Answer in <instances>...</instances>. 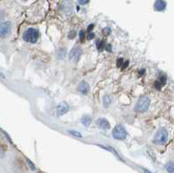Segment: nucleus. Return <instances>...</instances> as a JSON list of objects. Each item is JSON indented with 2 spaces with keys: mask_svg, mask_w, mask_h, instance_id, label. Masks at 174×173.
<instances>
[{
  "mask_svg": "<svg viewBox=\"0 0 174 173\" xmlns=\"http://www.w3.org/2000/svg\"><path fill=\"white\" fill-rule=\"evenodd\" d=\"M70 134H71L72 136H74V137H82V135L80 132H78V131H68Z\"/></svg>",
  "mask_w": 174,
  "mask_h": 173,
  "instance_id": "obj_17",
  "label": "nucleus"
},
{
  "mask_svg": "<svg viewBox=\"0 0 174 173\" xmlns=\"http://www.w3.org/2000/svg\"><path fill=\"white\" fill-rule=\"evenodd\" d=\"M68 37H69V39H73L75 37H76V31H75V30H71V32H69Z\"/></svg>",
  "mask_w": 174,
  "mask_h": 173,
  "instance_id": "obj_19",
  "label": "nucleus"
},
{
  "mask_svg": "<svg viewBox=\"0 0 174 173\" xmlns=\"http://www.w3.org/2000/svg\"><path fill=\"white\" fill-rule=\"evenodd\" d=\"M122 64H124V59L123 58H119L117 61V67H120L122 65Z\"/></svg>",
  "mask_w": 174,
  "mask_h": 173,
  "instance_id": "obj_20",
  "label": "nucleus"
},
{
  "mask_svg": "<svg viewBox=\"0 0 174 173\" xmlns=\"http://www.w3.org/2000/svg\"><path fill=\"white\" fill-rule=\"evenodd\" d=\"M126 136H127V131H126V128L122 125H116L112 131V137L115 139L123 140L126 138Z\"/></svg>",
  "mask_w": 174,
  "mask_h": 173,
  "instance_id": "obj_4",
  "label": "nucleus"
},
{
  "mask_svg": "<svg viewBox=\"0 0 174 173\" xmlns=\"http://www.w3.org/2000/svg\"><path fill=\"white\" fill-rule=\"evenodd\" d=\"M94 37H95V35H94V33L93 32H89V35H88V37H87V39H89V40H91V39H94Z\"/></svg>",
  "mask_w": 174,
  "mask_h": 173,
  "instance_id": "obj_23",
  "label": "nucleus"
},
{
  "mask_svg": "<svg viewBox=\"0 0 174 173\" xmlns=\"http://www.w3.org/2000/svg\"><path fill=\"white\" fill-rule=\"evenodd\" d=\"M165 168L168 173H174V163L173 162H169L166 164Z\"/></svg>",
  "mask_w": 174,
  "mask_h": 173,
  "instance_id": "obj_14",
  "label": "nucleus"
},
{
  "mask_svg": "<svg viewBox=\"0 0 174 173\" xmlns=\"http://www.w3.org/2000/svg\"><path fill=\"white\" fill-rule=\"evenodd\" d=\"M11 32V25L10 22H4L1 24V28H0V34L2 38H6L8 37Z\"/></svg>",
  "mask_w": 174,
  "mask_h": 173,
  "instance_id": "obj_6",
  "label": "nucleus"
},
{
  "mask_svg": "<svg viewBox=\"0 0 174 173\" xmlns=\"http://www.w3.org/2000/svg\"><path fill=\"white\" fill-rule=\"evenodd\" d=\"M83 51L80 47L78 46H75L71 50V51L69 52V59L70 61L71 62H74V63H77V61L79 60V58L81 57Z\"/></svg>",
  "mask_w": 174,
  "mask_h": 173,
  "instance_id": "obj_5",
  "label": "nucleus"
},
{
  "mask_svg": "<svg viewBox=\"0 0 174 173\" xmlns=\"http://www.w3.org/2000/svg\"><path fill=\"white\" fill-rule=\"evenodd\" d=\"M96 45H97V47L98 50H102V49L104 48V43L102 42V41H100L99 39L97 40V43H96Z\"/></svg>",
  "mask_w": 174,
  "mask_h": 173,
  "instance_id": "obj_18",
  "label": "nucleus"
},
{
  "mask_svg": "<svg viewBox=\"0 0 174 173\" xmlns=\"http://www.w3.org/2000/svg\"><path fill=\"white\" fill-rule=\"evenodd\" d=\"M111 103H112V97L109 96V95H106V96L104 97V98H103V104H104V105L106 106V107H108V106L111 105Z\"/></svg>",
  "mask_w": 174,
  "mask_h": 173,
  "instance_id": "obj_13",
  "label": "nucleus"
},
{
  "mask_svg": "<svg viewBox=\"0 0 174 173\" xmlns=\"http://www.w3.org/2000/svg\"><path fill=\"white\" fill-rule=\"evenodd\" d=\"M69 110H70V106L68 105L67 103L63 102V103L59 104L57 107V113L58 116H63L66 112H68Z\"/></svg>",
  "mask_w": 174,
  "mask_h": 173,
  "instance_id": "obj_7",
  "label": "nucleus"
},
{
  "mask_svg": "<svg viewBox=\"0 0 174 173\" xmlns=\"http://www.w3.org/2000/svg\"><path fill=\"white\" fill-rule=\"evenodd\" d=\"M77 89H78V91H79L81 94H83V95H87L88 92H89V91H90V85H89V84H88L87 82H86V81H82V82L78 85Z\"/></svg>",
  "mask_w": 174,
  "mask_h": 173,
  "instance_id": "obj_8",
  "label": "nucleus"
},
{
  "mask_svg": "<svg viewBox=\"0 0 174 173\" xmlns=\"http://www.w3.org/2000/svg\"><path fill=\"white\" fill-rule=\"evenodd\" d=\"M25 1H26V0H25Z\"/></svg>",
  "mask_w": 174,
  "mask_h": 173,
  "instance_id": "obj_29",
  "label": "nucleus"
},
{
  "mask_svg": "<svg viewBox=\"0 0 174 173\" xmlns=\"http://www.w3.org/2000/svg\"><path fill=\"white\" fill-rule=\"evenodd\" d=\"M168 139V131L166 129H159L155 135L153 142L156 144H164Z\"/></svg>",
  "mask_w": 174,
  "mask_h": 173,
  "instance_id": "obj_3",
  "label": "nucleus"
},
{
  "mask_svg": "<svg viewBox=\"0 0 174 173\" xmlns=\"http://www.w3.org/2000/svg\"><path fill=\"white\" fill-rule=\"evenodd\" d=\"M92 28H93V25H91V26H89V27H88V30H89V32H91V30Z\"/></svg>",
  "mask_w": 174,
  "mask_h": 173,
  "instance_id": "obj_27",
  "label": "nucleus"
},
{
  "mask_svg": "<svg viewBox=\"0 0 174 173\" xmlns=\"http://www.w3.org/2000/svg\"><path fill=\"white\" fill-rule=\"evenodd\" d=\"M150 104H151V100L148 97L144 96L141 97L137 104L135 105V111H138V112H144V111H146L150 106Z\"/></svg>",
  "mask_w": 174,
  "mask_h": 173,
  "instance_id": "obj_2",
  "label": "nucleus"
},
{
  "mask_svg": "<svg viewBox=\"0 0 174 173\" xmlns=\"http://www.w3.org/2000/svg\"><path fill=\"white\" fill-rule=\"evenodd\" d=\"M26 161H27V163H29V165L30 166V168H31L32 170H36V167H35V165H34L33 163H31V162L30 161L29 159H26Z\"/></svg>",
  "mask_w": 174,
  "mask_h": 173,
  "instance_id": "obj_25",
  "label": "nucleus"
},
{
  "mask_svg": "<svg viewBox=\"0 0 174 173\" xmlns=\"http://www.w3.org/2000/svg\"><path fill=\"white\" fill-rule=\"evenodd\" d=\"M91 117L85 115L81 117V124L83 125L88 126V125H91Z\"/></svg>",
  "mask_w": 174,
  "mask_h": 173,
  "instance_id": "obj_12",
  "label": "nucleus"
},
{
  "mask_svg": "<svg viewBox=\"0 0 174 173\" xmlns=\"http://www.w3.org/2000/svg\"><path fill=\"white\" fill-rule=\"evenodd\" d=\"M166 8V2L164 0H157L154 4V9L157 11H163Z\"/></svg>",
  "mask_w": 174,
  "mask_h": 173,
  "instance_id": "obj_10",
  "label": "nucleus"
},
{
  "mask_svg": "<svg viewBox=\"0 0 174 173\" xmlns=\"http://www.w3.org/2000/svg\"><path fill=\"white\" fill-rule=\"evenodd\" d=\"M106 50L107 51H112V45H107L106 46Z\"/></svg>",
  "mask_w": 174,
  "mask_h": 173,
  "instance_id": "obj_26",
  "label": "nucleus"
},
{
  "mask_svg": "<svg viewBox=\"0 0 174 173\" xmlns=\"http://www.w3.org/2000/svg\"><path fill=\"white\" fill-rule=\"evenodd\" d=\"M89 2H90V0H78V3L81 5H86Z\"/></svg>",
  "mask_w": 174,
  "mask_h": 173,
  "instance_id": "obj_21",
  "label": "nucleus"
},
{
  "mask_svg": "<svg viewBox=\"0 0 174 173\" xmlns=\"http://www.w3.org/2000/svg\"><path fill=\"white\" fill-rule=\"evenodd\" d=\"M103 33L105 34V35H109L110 33H111V29L110 28H108V27H106V28H105V29L103 30Z\"/></svg>",
  "mask_w": 174,
  "mask_h": 173,
  "instance_id": "obj_22",
  "label": "nucleus"
},
{
  "mask_svg": "<svg viewBox=\"0 0 174 173\" xmlns=\"http://www.w3.org/2000/svg\"><path fill=\"white\" fill-rule=\"evenodd\" d=\"M127 65H128V61H126V64H124V65H123V69L126 68V66H127Z\"/></svg>",
  "mask_w": 174,
  "mask_h": 173,
  "instance_id": "obj_28",
  "label": "nucleus"
},
{
  "mask_svg": "<svg viewBox=\"0 0 174 173\" xmlns=\"http://www.w3.org/2000/svg\"><path fill=\"white\" fill-rule=\"evenodd\" d=\"M39 38V30L35 28H28L23 33V39L27 43L35 44V43H37Z\"/></svg>",
  "mask_w": 174,
  "mask_h": 173,
  "instance_id": "obj_1",
  "label": "nucleus"
},
{
  "mask_svg": "<svg viewBox=\"0 0 174 173\" xmlns=\"http://www.w3.org/2000/svg\"><path fill=\"white\" fill-rule=\"evenodd\" d=\"M65 53H66V50H65V49H59L58 50V55H60L58 58L59 59H61V58H65Z\"/></svg>",
  "mask_w": 174,
  "mask_h": 173,
  "instance_id": "obj_15",
  "label": "nucleus"
},
{
  "mask_svg": "<svg viewBox=\"0 0 174 173\" xmlns=\"http://www.w3.org/2000/svg\"><path fill=\"white\" fill-rule=\"evenodd\" d=\"M164 85V84L158 79V80H157L156 82L154 83V86H155V88L157 89V90H160L161 89V87L163 86Z\"/></svg>",
  "mask_w": 174,
  "mask_h": 173,
  "instance_id": "obj_16",
  "label": "nucleus"
},
{
  "mask_svg": "<svg viewBox=\"0 0 174 173\" xmlns=\"http://www.w3.org/2000/svg\"><path fill=\"white\" fill-rule=\"evenodd\" d=\"M84 37H85V31L84 30H80V32H79V38L81 39V41H83Z\"/></svg>",
  "mask_w": 174,
  "mask_h": 173,
  "instance_id": "obj_24",
  "label": "nucleus"
},
{
  "mask_svg": "<svg viewBox=\"0 0 174 173\" xmlns=\"http://www.w3.org/2000/svg\"><path fill=\"white\" fill-rule=\"evenodd\" d=\"M62 10L65 12V13H67V14H70L72 10V6L70 2H65L62 5Z\"/></svg>",
  "mask_w": 174,
  "mask_h": 173,
  "instance_id": "obj_11",
  "label": "nucleus"
},
{
  "mask_svg": "<svg viewBox=\"0 0 174 173\" xmlns=\"http://www.w3.org/2000/svg\"><path fill=\"white\" fill-rule=\"evenodd\" d=\"M97 125H98L99 128H101L102 130H105V131L109 130L111 128V125L106 118H98L97 120Z\"/></svg>",
  "mask_w": 174,
  "mask_h": 173,
  "instance_id": "obj_9",
  "label": "nucleus"
}]
</instances>
